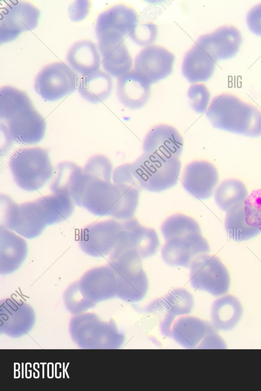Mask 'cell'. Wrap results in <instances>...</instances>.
Masks as SVG:
<instances>
[{
    "mask_svg": "<svg viewBox=\"0 0 261 391\" xmlns=\"http://www.w3.org/2000/svg\"><path fill=\"white\" fill-rule=\"evenodd\" d=\"M163 310L176 318L190 314L194 307L193 296L186 289H173L161 298Z\"/></svg>",
    "mask_w": 261,
    "mask_h": 391,
    "instance_id": "32",
    "label": "cell"
},
{
    "mask_svg": "<svg viewBox=\"0 0 261 391\" xmlns=\"http://www.w3.org/2000/svg\"><path fill=\"white\" fill-rule=\"evenodd\" d=\"M40 205L47 225H53L68 219L73 213L75 203L69 196L54 194L36 199Z\"/></svg>",
    "mask_w": 261,
    "mask_h": 391,
    "instance_id": "29",
    "label": "cell"
},
{
    "mask_svg": "<svg viewBox=\"0 0 261 391\" xmlns=\"http://www.w3.org/2000/svg\"><path fill=\"white\" fill-rule=\"evenodd\" d=\"M88 181L83 168L73 162L64 161L57 165L50 189L53 193L70 196L75 205L82 207V198Z\"/></svg>",
    "mask_w": 261,
    "mask_h": 391,
    "instance_id": "17",
    "label": "cell"
},
{
    "mask_svg": "<svg viewBox=\"0 0 261 391\" xmlns=\"http://www.w3.org/2000/svg\"><path fill=\"white\" fill-rule=\"evenodd\" d=\"M150 93V85L135 69L118 79V99L128 109L137 110L143 107L148 101Z\"/></svg>",
    "mask_w": 261,
    "mask_h": 391,
    "instance_id": "19",
    "label": "cell"
},
{
    "mask_svg": "<svg viewBox=\"0 0 261 391\" xmlns=\"http://www.w3.org/2000/svg\"><path fill=\"white\" fill-rule=\"evenodd\" d=\"M245 185L235 179L221 182L215 191V201L219 207L226 212L234 206L244 203L248 196Z\"/></svg>",
    "mask_w": 261,
    "mask_h": 391,
    "instance_id": "31",
    "label": "cell"
},
{
    "mask_svg": "<svg viewBox=\"0 0 261 391\" xmlns=\"http://www.w3.org/2000/svg\"><path fill=\"white\" fill-rule=\"evenodd\" d=\"M243 314L240 301L231 295H224L216 299L211 309V325L216 331H229L240 322Z\"/></svg>",
    "mask_w": 261,
    "mask_h": 391,
    "instance_id": "23",
    "label": "cell"
},
{
    "mask_svg": "<svg viewBox=\"0 0 261 391\" xmlns=\"http://www.w3.org/2000/svg\"><path fill=\"white\" fill-rule=\"evenodd\" d=\"M190 268V281L193 289L207 292L215 297H220L228 292L229 274L218 257L207 254L200 255L193 260Z\"/></svg>",
    "mask_w": 261,
    "mask_h": 391,
    "instance_id": "8",
    "label": "cell"
},
{
    "mask_svg": "<svg viewBox=\"0 0 261 391\" xmlns=\"http://www.w3.org/2000/svg\"><path fill=\"white\" fill-rule=\"evenodd\" d=\"M105 70L115 77L130 71L133 60L124 40L98 44Z\"/></svg>",
    "mask_w": 261,
    "mask_h": 391,
    "instance_id": "27",
    "label": "cell"
},
{
    "mask_svg": "<svg viewBox=\"0 0 261 391\" xmlns=\"http://www.w3.org/2000/svg\"><path fill=\"white\" fill-rule=\"evenodd\" d=\"M10 230L0 231V271L9 274L18 269L28 253V244L20 236Z\"/></svg>",
    "mask_w": 261,
    "mask_h": 391,
    "instance_id": "22",
    "label": "cell"
},
{
    "mask_svg": "<svg viewBox=\"0 0 261 391\" xmlns=\"http://www.w3.org/2000/svg\"><path fill=\"white\" fill-rule=\"evenodd\" d=\"M161 231L166 241L161 255L168 265L189 268L197 256L210 251L198 223L191 217L173 215L164 221Z\"/></svg>",
    "mask_w": 261,
    "mask_h": 391,
    "instance_id": "2",
    "label": "cell"
},
{
    "mask_svg": "<svg viewBox=\"0 0 261 391\" xmlns=\"http://www.w3.org/2000/svg\"><path fill=\"white\" fill-rule=\"evenodd\" d=\"M181 163L178 157H161L143 153L131 163V171L142 189L160 192L177 183Z\"/></svg>",
    "mask_w": 261,
    "mask_h": 391,
    "instance_id": "5",
    "label": "cell"
},
{
    "mask_svg": "<svg viewBox=\"0 0 261 391\" xmlns=\"http://www.w3.org/2000/svg\"><path fill=\"white\" fill-rule=\"evenodd\" d=\"M9 164L15 183L27 192L42 188L54 172L48 151L39 147L17 150L11 156Z\"/></svg>",
    "mask_w": 261,
    "mask_h": 391,
    "instance_id": "4",
    "label": "cell"
},
{
    "mask_svg": "<svg viewBox=\"0 0 261 391\" xmlns=\"http://www.w3.org/2000/svg\"><path fill=\"white\" fill-rule=\"evenodd\" d=\"M122 223L123 229L111 253L132 251L144 259L156 252L160 242L153 228L142 226L135 217L123 220Z\"/></svg>",
    "mask_w": 261,
    "mask_h": 391,
    "instance_id": "13",
    "label": "cell"
},
{
    "mask_svg": "<svg viewBox=\"0 0 261 391\" xmlns=\"http://www.w3.org/2000/svg\"><path fill=\"white\" fill-rule=\"evenodd\" d=\"M226 347L223 340L217 333V331L214 330L205 336L197 348L225 349Z\"/></svg>",
    "mask_w": 261,
    "mask_h": 391,
    "instance_id": "39",
    "label": "cell"
},
{
    "mask_svg": "<svg viewBox=\"0 0 261 391\" xmlns=\"http://www.w3.org/2000/svg\"><path fill=\"white\" fill-rule=\"evenodd\" d=\"M243 42L240 31L236 27L226 25L199 37L196 44L215 62L234 57Z\"/></svg>",
    "mask_w": 261,
    "mask_h": 391,
    "instance_id": "14",
    "label": "cell"
},
{
    "mask_svg": "<svg viewBox=\"0 0 261 391\" xmlns=\"http://www.w3.org/2000/svg\"><path fill=\"white\" fill-rule=\"evenodd\" d=\"M246 23L251 33L261 37V3L250 9L246 14Z\"/></svg>",
    "mask_w": 261,
    "mask_h": 391,
    "instance_id": "38",
    "label": "cell"
},
{
    "mask_svg": "<svg viewBox=\"0 0 261 391\" xmlns=\"http://www.w3.org/2000/svg\"><path fill=\"white\" fill-rule=\"evenodd\" d=\"M206 116L214 128L250 137L261 136V111L233 95L214 97Z\"/></svg>",
    "mask_w": 261,
    "mask_h": 391,
    "instance_id": "3",
    "label": "cell"
},
{
    "mask_svg": "<svg viewBox=\"0 0 261 391\" xmlns=\"http://www.w3.org/2000/svg\"><path fill=\"white\" fill-rule=\"evenodd\" d=\"M47 225L43 212L36 200L18 204L11 230L27 239L40 236Z\"/></svg>",
    "mask_w": 261,
    "mask_h": 391,
    "instance_id": "20",
    "label": "cell"
},
{
    "mask_svg": "<svg viewBox=\"0 0 261 391\" xmlns=\"http://www.w3.org/2000/svg\"><path fill=\"white\" fill-rule=\"evenodd\" d=\"M88 178L82 207L97 216H111L122 221L128 219L121 189L111 181Z\"/></svg>",
    "mask_w": 261,
    "mask_h": 391,
    "instance_id": "6",
    "label": "cell"
},
{
    "mask_svg": "<svg viewBox=\"0 0 261 391\" xmlns=\"http://www.w3.org/2000/svg\"><path fill=\"white\" fill-rule=\"evenodd\" d=\"M108 264L115 272L117 296L128 302H137L145 296L149 283L142 268V259L128 255L120 256Z\"/></svg>",
    "mask_w": 261,
    "mask_h": 391,
    "instance_id": "7",
    "label": "cell"
},
{
    "mask_svg": "<svg viewBox=\"0 0 261 391\" xmlns=\"http://www.w3.org/2000/svg\"><path fill=\"white\" fill-rule=\"evenodd\" d=\"M0 119L12 141L34 144L44 138L46 122L34 108L28 95L11 86L0 90Z\"/></svg>",
    "mask_w": 261,
    "mask_h": 391,
    "instance_id": "1",
    "label": "cell"
},
{
    "mask_svg": "<svg viewBox=\"0 0 261 391\" xmlns=\"http://www.w3.org/2000/svg\"><path fill=\"white\" fill-rule=\"evenodd\" d=\"M156 34L155 25L152 23L138 24L129 37L136 44L144 46L153 42L156 38Z\"/></svg>",
    "mask_w": 261,
    "mask_h": 391,
    "instance_id": "36",
    "label": "cell"
},
{
    "mask_svg": "<svg viewBox=\"0 0 261 391\" xmlns=\"http://www.w3.org/2000/svg\"><path fill=\"white\" fill-rule=\"evenodd\" d=\"M226 213L225 228L229 237L233 240L246 241L261 232L259 229L250 226L247 223L244 203L234 206Z\"/></svg>",
    "mask_w": 261,
    "mask_h": 391,
    "instance_id": "30",
    "label": "cell"
},
{
    "mask_svg": "<svg viewBox=\"0 0 261 391\" xmlns=\"http://www.w3.org/2000/svg\"><path fill=\"white\" fill-rule=\"evenodd\" d=\"M215 62L196 43L186 54L182 73L190 83L206 82L213 75Z\"/></svg>",
    "mask_w": 261,
    "mask_h": 391,
    "instance_id": "25",
    "label": "cell"
},
{
    "mask_svg": "<svg viewBox=\"0 0 261 391\" xmlns=\"http://www.w3.org/2000/svg\"><path fill=\"white\" fill-rule=\"evenodd\" d=\"M113 83L110 75L98 70L83 76L79 83L78 91L87 101L97 103L108 98L112 90Z\"/></svg>",
    "mask_w": 261,
    "mask_h": 391,
    "instance_id": "28",
    "label": "cell"
},
{
    "mask_svg": "<svg viewBox=\"0 0 261 391\" xmlns=\"http://www.w3.org/2000/svg\"><path fill=\"white\" fill-rule=\"evenodd\" d=\"M40 15V10L28 2L14 1L8 3L1 13V43L12 41L23 32L35 29Z\"/></svg>",
    "mask_w": 261,
    "mask_h": 391,
    "instance_id": "11",
    "label": "cell"
},
{
    "mask_svg": "<svg viewBox=\"0 0 261 391\" xmlns=\"http://www.w3.org/2000/svg\"><path fill=\"white\" fill-rule=\"evenodd\" d=\"M190 105L197 113L202 114L207 111L210 100V93L205 85H192L188 90Z\"/></svg>",
    "mask_w": 261,
    "mask_h": 391,
    "instance_id": "35",
    "label": "cell"
},
{
    "mask_svg": "<svg viewBox=\"0 0 261 391\" xmlns=\"http://www.w3.org/2000/svg\"><path fill=\"white\" fill-rule=\"evenodd\" d=\"M184 189L196 199L210 198L219 181V174L214 165L209 162L194 161L185 167L181 177Z\"/></svg>",
    "mask_w": 261,
    "mask_h": 391,
    "instance_id": "15",
    "label": "cell"
},
{
    "mask_svg": "<svg viewBox=\"0 0 261 391\" xmlns=\"http://www.w3.org/2000/svg\"><path fill=\"white\" fill-rule=\"evenodd\" d=\"M174 60V56L165 48L150 45L136 56L134 69L151 85L171 73Z\"/></svg>",
    "mask_w": 261,
    "mask_h": 391,
    "instance_id": "16",
    "label": "cell"
},
{
    "mask_svg": "<svg viewBox=\"0 0 261 391\" xmlns=\"http://www.w3.org/2000/svg\"><path fill=\"white\" fill-rule=\"evenodd\" d=\"M123 227L122 222L113 219L90 224L81 229L79 245L89 256H107L114 250Z\"/></svg>",
    "mask_w": 261,
    "mask_h": 391,
    "instance_id": "10",
    "label": "cell"
},
{
    "mask_svg": "<svg viewBox=\"0 0 261 391\" xmlns=\"http://www.w3.org/2000/svg\"><path fill=\"white\" fill-rule=\"evenodd\" d=\"M77 81L76 74L67 64L56 62L45 66L38 73L34 88L43 99L54 101L74 91Z\"/></svg>",
    "mask_w": 261,
    "mask_h": 391,
    "instance_id": "9",
    "label": "cell"
},
{
    "mask_svg": "<svg viewBox=\"0 0 261 391\" xmlns=\"http://www.w3.org/2000/svg\"><path fill=\"white\" fill-rule=\"evenodd\" d=\"M244 207L247 223L261 230V189L254 190L248 195Z\"/></svg>",
    "mask_w": 261,
    "mask_h": 391,
    "instance_id": "34",
    "label": "cell"
},
{
    "mask_svg": "<svg viewBox=\"0 0 261 391\" xmlns=\"http://www.w3.org/2000/svg\"><path fill=\"white\" fill-rule=\"evenodd\" d=\"M138 24L136 11L123 5H115L98 17L95 33L98 42L124 40Z\"/></svg>",
    "mask_w": 261,
    "mask_h": 391,
    "instance_id": "12",
    "label": "cell"
},
{
    "mask_svg": "<svg viewBox=\"0 0 261 391\" xmlns=\"http://www.w3.org/2000/svg\"><path fill=\"white\" fill-rule=\"evenodd\" d=\"M184 140L178 131L173 126L160 124L152 127L143 141V153L161 157L181 155Z\"/></svg>",
    "mask_w": 261,
    "mask_h": 391,
    "instance_id": "18",
    "label": "cell"
},
{
    "mask_svg": "<svg viewBox=\"0 0 261 391\" xmlns=\"http://www.w3.org/2000/svg\"><path fill=\"white\" fill-rule=\"evenodd\" d=\"M85 174L91 179L111 181L113 166L110 159L104 155L91 157L83 168Z\"/></svg>",
    "mask_w": 261,
    "mask_h": 391,
    "instance_id": "33",
    "label": "cell"
},
{
    "mask_svg": "<svg viewBox=\"0 0 261 391\" xmlns=\"http://www.w3.org/2000/svg\"><path fill=\"white\" fill-rule=\"evenodd\" d=\"M80 286L84 292L93 291L101 299L117 296L116 276L109 264L86 272L81 279Z\"/></svg>",
    "mask_w": 261,
    "mask_h": 391,
    "instance_id": "24",
    "label": "cell"
},
{
    "mask_svg": "<svg viewBox=\"0 0 261 391\" xmlns=\"http://www.w3.org/2000/svg\"><path fill=\"white\" fill-rule=\"evenodd\" d=\"M98 47L89 40L75 43L69 49L67 61L72 69L83 76L100 70V57Z\"/></svg>",
    "mask_w": 261,
    "mask_h": 391,
    "instance_id": "26",
    "label": "cell"
},
{
    "mask_svg": "<svg viewBox=\"0 0 261 391\" xmlns=\"http://www.w3.org/2000/svg\"><path fill=\"white\" fill-rule=\"evenodd\" d=\"M214 330L211 324L198 318L182 316L174 321L169 337L184 347L197 348L205 336Z\"/></svg>",
    "mask_w": 261,
    "mask_h": 391,
    "instance_id": "21",
    "label": "cell"
},
{
    "mask_svg": "<svg viewBox=\"0 0 261 391\" xmlns=\"http://www.w3.org/2000/svg\"><path fill=\"white\" fill-rule=\"evenodd\" d=\"M0 206L3 220L1 221L0 228L1 229L11 230L12 221L17 210L18 204L16 203L9 196L1 194Z\"/></svg>",
    "mask_w": 261,
    "mask_h": 391,
    "instance_id": "37",
    "label": "cell"
}]
</instances>
